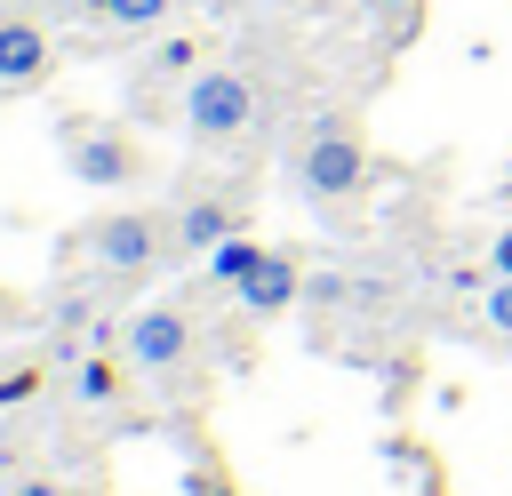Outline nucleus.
<instances>
[{
    "mask_svg": "<svg viewBox=\"0 0 512 496\" xmlns=\"http://www.w3.org/2000/svg\"><path fill=\"white\" fill-rule=\"evenodd\" d=\"M248 112H256V88L240 80V72H200L192 88H184V128L192 136H240L248 128Z\"/></svg>",
    "mask_w": 512,
    "mask_h": 496,
    "instance_id": "obj_1",
    "label": "nucleus"
},
{
    "mask_svg": "<svg viewBox=\"0 0 512 496\" xmlns=\"http://www.w3.org/2000/svg\"><path fill=\"white\" fill-rule=\"evenodd\" d=\"M176 360H192V320H184L176 304H144V312L128 320V368L168 376Z\"/></svg>",
    "mask_w": 512,
    "mask_h": 496,
    "instance_id": "obj_2",
    "label": "nucleus"
},
{
    "mask_svg": "<svg viewBox=\"0 0 512 496\" xmlns=\"http://www.w3.org/2000/svg\"><path fill=\"white\" fill-rule=\"evenodd\" d=\"M360 176H368V160H360V144H352L344 128H320V136L304 144V192H320V200H344Z\"/></svg>",
    "mask_w": 512,
    "mask_h": 496,
    "instance_id": "obj_3",
    "label": "nucleus"
},
{
    "mask_svg": "<svg viewBox=\"0 0 512 496\" xmlns=\"http://www.w3.org/2000/svg\"><path fill=\"white\" fill-rule=\"evenodd\" d=\"M96 256H104L112 272H144V264L160 256V224H152V216H104V224H96Z\"/></svg>",
    "mask_w": 512,
    "mask_h": 496,
    "instance_id": "obj_4",
    "label": "nucleus"
},
{
    "mask_svg": "<svg viewBox=\"0 0 512 496\" xmlns=\"http://www.w3.org/2000/svg\"><path fill=\"white\" fill-rule=\"evenodd\" d=\"M296 296H304V280H296V264L272 256V248L240 272V304H248V312H280V304H296Z\"/></svg>",
    "mask_w": 512,
    "mask_h": 496,
    "instance_id": "obj_5",
    "label": "nucleus"
},
{
    "mask_svg": "<svg viewBox=\"0 0 512 496\" xmlns=\"http://www.w3.org/2000/svg\"><path fill=\"white\" fill-rule=\"evenodd\" d=\"M72 176L80 184H128L136 176V152L120 136H88V144H72Z\"/></svg>",
    "mask_w": 512,
    "mask_h": 496,
    "instance_id": "obj_6",
    "label": "nucleus"
},
{
    "mask_svg": "<svg viewBox=\"0 0 512 496\" xmlns=\"http://www.w3.org/2000/svg\"><path fill=\"white\" fill-rule=\"evenodd\" d=\"M40 64H48V40L32 32V24H0V80L16 88V80H40Z\"/></svg>",
    "mask_w": 512,
    "mask_h": 496,
    "instance_id": "obj_7",
    "label": "nucleus"
},
{
    "mask_svg": "<svg viewBox=\"0 0 512 496\" xmlns=\"http://www.w3.org/2000/svg\"><path fill=\"white\" fill-rule=\"evenodd\" d=\"M176 232H184V248H216V240H232V208L224 200H192L176 216Z\"/></svg>",
    "mask_w": 512,
    "mask_h": 496,
    "instance_id": "obj_8",
    "label": "nucleus"
},
{
    "mask_svg": "<svg viewBox=\"0 0 512 496\" xmlns=\"http://www.w3.org/2000/svg\"><path fill=\"white\" fill-rule=\"evenodd\" d=\"M256 256H264V248H248V240H216V248H208V272H216V280H232V288H240V272H248V264H256Z\"/></svg>",
    "mask_w": 512,
    "mask_h": 496,
    "instance_id": "obj_9",
    "label": "nucleus"
},
{
    "mask_svg": "<svg viewBox=\"0 0 512 496\" xmlns=\"http://www.w3.org/2000/svg\"><path fill=\"white\" fill-rule=\"evenodd\" d=\"M72 392H80V400H112V368H104V360H80Z\"/></svg>",
    "mask_w": 512,
    "mask_h": 496,
    "instance_id": "obj_10",
    "label": "nucleus"
},
{
    "mask_svg": "<svg viewBox=\"0 0 512 496\" xmlns=\"http://www.w3.org/2000/svg\"><path fill=\"white\" fill-rule=\"evenodd\" d=\"M304 296H312V304H344L352 288H344V272H320V280H304Z\"/></svg>",
    "mask_w": 512,
    "mask_h": 496,
    "instance_id": "obj_11",
    "label": "nucleus"
},
{
    "mask_svg": "<svg viewBox=\"0 0 512 496\" xmlns=\"http://www.w3.org/2000/svg\"><path fill=\"white\" fill-rule=\"evenodd\" d=\"M104 8H112V16H120V24H152V16H160V8H168V0H104Z\"/></svg>",
    "mask_w": 512,
    "mask_h": 496,
    "instance_id": "obj_12",
    "label": "nucleus"
},
{
    "mask_svg": "<svg viewBox=\"0 0 512 496\" xmlns=\"http://www.w3.org/2000/svg\"><path fill=\"white\" fill-rule=\"evenodd\" d=\"M488 328H504V336H512V280H496V288H488Z\"/></svg>",
    "mask_w": 512,
    "mask_h": 496,
    "instance_id": "obj_13",
    "label": "nucleus"
},
{
    "mask_svg": "<svg viewBox=\"0 0 512 496\" xmlns=\"http://www.w3.org/2000/svg\"><path fill=\"white\" fill-rule=\"evenodd\" d=\"M488 256H496V280H512V232H496V248H488Z\"/></svg>",
    "mask_w": 512,
    "mask_h": 496,
    "instance_id": "obj_14",
    "label": "nucleus"
},
{
    "mask_svg": "<svg viewBox=\"0 0 512 496\" xmlns=\"http://www.w3.org/2000/svg\"><path fill=\"white\" fill-rule=\"evenodd\" d=\"M8 496H64V488H56V480H16Z\"/></svg>",
    "mask_w": 512,
    "mask_h": 496,
    "instance_id": "obj_15",
    "label": "nucleus"
},
{
    "mask_svg": "<svg viewBox=\"0 0 512 496\" xmlns=\"http://www.w3.org/2000/svg\"><path fill=\"white\" fill-rule=\"evenodd\" d=\"M376 8H408V0H376Z\"/></svg>",
    "mask_w": 512,
    "mask_h": 496,
    "instance_id": "obj_16",
    "label": "nucleus"
}]
</instances>
